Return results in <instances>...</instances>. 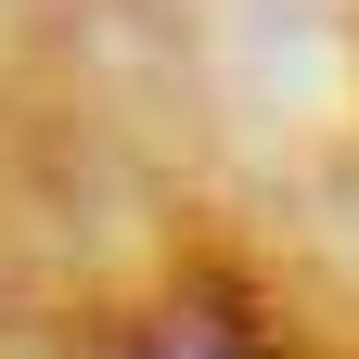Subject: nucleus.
Listing matches in <instances>:
<instances>
[{
    "instance_id": "obj_1",
    "label": "nucleus",
    "mask_w": 359,
    "mask_h": 359,
    "mask_svg": "<svg viewBox=\"0 0 359 359\" xmlns=\"http://www.w3.org/2000/svg\"><path fill=\"white\" fill-rule=\"evenodd\" d=\"M154 359H257V346H244V321H167Z\"/></svg>"
}]
</instances>
